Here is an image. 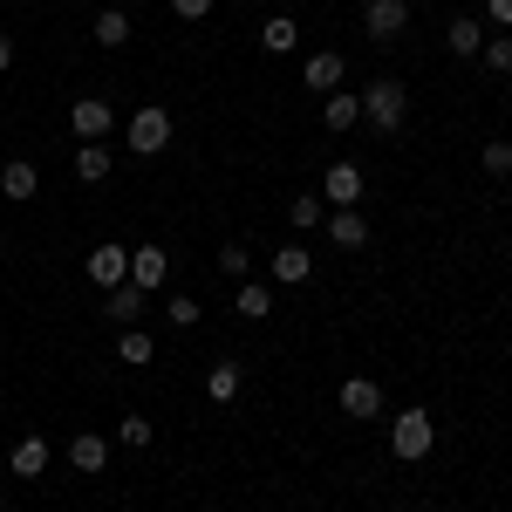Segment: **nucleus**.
Returning <instances> with one entry per match:
<instances>
[{
    "label": "nucleus",
    "mask_w": 512,
    "mask_h": 512,
    "mask_svg": "<svg viewBox=\"0 0 512 512\" xmlns=\"http://www.w3.org/2000/svg\"><path fill=\"white\" fill-rule=\"evenodd\" d=\"M178 7V21H198V14H212V0H171Z\"/></svg>",
    "instance_id": "31"
},
{
    "label": "nucleus",
    "mask_w": 512,
    "mask_h": 512,
    "mask_svg": "<svg viewBox=\"0 0 512 512\" xmlns=\"http://www.w3.org/2000/svg\"><path fill=\"white\" fill-rule=\"evenodd\" d=\"M0 512H7V506H0Z\"/></svg>",
    "instance_id": "35"
},
{
    "label": "nucleus",
    "mask_w": 512,
    "mask_h": 512,
    "mask_svg": "<svg viewBox=\"0 0 512 512\" xmlns=\"http://www.w3.org/2000/svg\"><path fill=\"white\" fill-rule=\"evenodd\" d=\"M362 117L376 123V130H383V137H396V130H403V117H410V96H403V82H369V89H362Z\"/></svg>",
    "instance_id": "1"
},
{
    "label": "nucleus",
    "mask_w": 512,
    "mask_h": 512,
    "mask_svg": "<svg viewBox=\"0 0 512 512\" xmlns=\"http://www.w3.org/2000/svg\"><path fill=\"white\" fill-rule=\"evenodd\" d=\"M69 123H76L82 144H103V137H110V103H103V96H82L76 110H69Z\"/></svg>",
    "instance_id": "6"
},
{
    "label": "nucleus",
    "mask_w": 512,
    "mask_h": 512,
    "mask_svg": "<svg viewBox=\"0 0 512 512\" xmlns=\"http://www.w3.org/2000/svg\"><path fill=\"white\" fill-rule=\"evenodd\" d=\"M287 219H294V226H321V198H294Z\"/></svg>",
    "instance_id": "29"
},
{
    "label": "nucleus",
    "mask_w": 512,
    "mask_h": 512,
    "mask_svg": "<svg viewBox=\"0 0 512 512\" xmlns=\"http://www.w3.org/2000/svg\"><path fill=\"white\" fill-rule=\"evenodd\" d=\"M198 315H205V308H198L192 294H171V301H164V321H171V328H198Z\"/></svg>",
    "instance_id": "24"
},
{
    "label": "nucleus",
    "mask_w": 512,
    "mask_h": 512,
    "mask_svg": "<svg viewBox=\"0 0 512 512\" xmlns=\"http://www.w3.org/2000/svg\"><path fill=\"white\" fill-rule=\"evenodd\" d=\"M35 185H41V171L28 158H7V164H0V192H7V198H35Z\"/></svg>",
    "instance_id": "12"
},
{
    "label": "nucleus",
    "mask_w": 512,
    "mask_h": 512,
    "mask_svg": "<svg viewBox=\"0 0 512 512\" xmlns=\"http://www.w3.org/2000/svg\"><path fill=\"white\" fill-rule=\"evenodd\" d=\"M492 21H499V28H512V0H492Z\"/></svg>",
    "instance_id": "32"
},
{
    "label": "nucleus",
    "mask_w": 512,
    "mask_h": 512,
    "mask_svg": "<svg viewBox=\"0 0 512 512\" xmlns=\"http://www.w3.org/2000/svg\"><path fill=\"white\" fill-rule=\"evenodd\" d=\"M137 315H144V287H130V280H123V287H110V321H123V328H130Z\"/></svg>",
    "instance_id": "20"
},
{
    "label": "nucleus",
    "mask_w": 512,
    "mask_h": 512,
    "mask_svg": "<svg viewBox=\"0 0 512 512\" xmlns=\"http://www.w3.org/2000/svg\"><path fill=\"white\" fill-rule=\"evenodd\" d=\"M246 267H253V253H246V246H226V253H219V274L246 280Z\"/></svg>",
    "instance_id": "28"
},
{
    "label": "nucleus",
    "mask_w": 512,
    "mask_h": 512,
    "mask_svg": "<svg viewBox=\"0 0 512 512\" xmlns=\"http://www.w3.org/2000/svg\"><path fill=\"white\" fill-rule=\"evenodd\" d=\"M478 164H485V178H506V171H512V144H485Z\"/></svg>",
    "instance_id": "26"
},
{
    "label": "nucleus",
    "mask_w": 512,
    "mask_h": 512,
    "mask_svg": "<svg viewBox=\"0 0 512 512\" xmlns=\"http://www.w3.org/2000/svg\"><path fill=\"white\" fill-rule=\"evenodd\" d=\"M76 178L82 185H103V178H110V144H82L76 151Z\"/></svg>",
    "instance_id": "16"
},
{
    "label": "nucleus",
    "mask_w": 512,
    "mask_h": 512,
    "mask_svg": "<svg viewBox=\"0 0 512 512\" xmlns=\"http://www.w3.org/2000/svg\"><path fill=\"white\" fill-rule=\"evenodd\" d=\"M362 123V96H342V89H328V130H355Z\"/></svg>",
    "instance_id": "21"
},
{
    "label": "nucleus",
    "mask_w": 512,
    "mask_h": 512,
    "mask_svg": "<svg viewBox=\"0 0 512 512\" xmlns=\"http://www.w3.org/2000/svg\"><path fill=\"white\" fill-rule=\"evenodd\" d=\"M328 198H335V205H355V198H362V171H355V164H328Z\"/></svg>",
    "instance_id": "18"
},
{
    "label": "nucleus",
    "mask_w": 512,
    "mask_h": 512,
    "mask_svg": "<svg viewBox=\"0 0 512 512\" xmlns=\"http://www.w3.org/2000/svg\"><path fill=\"white\" fill-rule=\"evenodd\" d=\"M7 62H14V41H7V35H0V69H7Z\"/></svg>",
    "instance_id": "33"
},
{
    "label": "nucleus",
    "mask_w": 512,
    "mask_h": 512,
    "mask_svg": "<svg viewBox=\"0 0 512 512\" xmlns=\"http://www.w3.org/2000/svg\"><path fill=\"white\" fill-rule=\"evenodd\" d=\"M96 41H103V48H123V41H130V14H123V7H103V14H96Z\"/></svg>",
    "instance_id": "23"
},
{
    "label": "nucleus",
    "mask_w": 512,
    "mask_h": 512,
    "mask_svg": "<svg viewBox=\"0 0 512 512\" xmlns=\"http://www.w3.org/2000/svg\"><path fill=\"white\" fill-rule=\"evenodd\" d=\"M239 315H246V321H267V315H274V287L246 280V287H239Z\"/></svg>",
    "instance_id": "22"
},
{
    "label": "nucleus",
    "mask_w": 512,
    "mask_h": 512,
    "mask_svg": "<svg viewBox=\"0 0 512 512\" xmlns=\"http://www.w3.org/2000/svg\"><path fill=\"white\" fill-rule=\"evenodd\" d=\"M123 444H137V451H144V444H151V424H144V417H123Z\"/></svg>",
    "instance_id": "30"
},
{
    "label": "nucleus",
    "mask_w": 512,
    "mask_h": 512,
    "mask_svg": "<svg viewBox=\"0 0 512 512\" xmlns=\"http://www.w3.org/2000/svg\"><path fill=\"white\" fill-rule=\"evenodd\" d=\"M117 355H123V362H151V335H144V328H123Z\"/></svg>",
    "instance_id": "25"
},
{
    "label": "nucleus",
    "mask_w": 512,
    "mask_h": 512,
    "mask_svg": "<svg viewBox=\"0 0 512 512\" xmlns=\"http://www.w3.org/2000/svg\"><path fill=\"white\" fill-rule=\"evenodd\" d=\"M342 410L349 417H383V390L369 376H355V383H342Z\"/></svg>",
    "instance_id": "10"
},
{
    "label": "nucleus",
    "mask_w": 512,
    "mask_h": 512,
    "mask_svg": "<svg viewBox=\"0 0 512 512\" xmlns=\"http://www.w3.org/2000/svg\"><path fill=\"white\" fill-rule=\"evenodd\" d=\"M301 76H308V89H342V76H349V62H342V55L328 48V55H308V69H301Z\"/></svg>",
    "instance_id": "13"
},
{
    "label": "nucleus",
    "mask_w": 512,
    "mask_h": 512,
    "mask_svg": "<svg viewBox=\"0 0 512 512\" xmlns=\"http://www.w3.org/2000/svg\"><path fill=\"white\" fill-rule=\"evenodd\" d=\"M82 267H89V280L110 294V287H123V280H130V246H117V239H110V246H96Z\"/></svg>",
    "instance_id": "4"
},
{
    "label": "nucleus",
    "mask_w": 512,
    "mask_h": 512,
    "mask_svg": "<svg viewBox=\"0 0 512 512\" xmlns=\"http://www.w3.org/2000/svg\"><path fill=\"white\" fill-rule=\"evenodd\" d=\"M362 21H369V35H376V41H390V35L410 28V0H369Z\"/></svg>",
    "instance_id": "5"
},
{
    "label": "nucleus",
    "mask_w": 512,
    "mask_h": 512,
    "mask_svg": "<svg viewBox=\"0 0 512 512\" xmlns=\"http://www.w3.org/2000/svg\"><path fill=\"white\" fill-rule=\"evenodd\" d=\"M478 55H485V69H492V76H512V41H485Z\"/></svg>",
    "instance_id": "27"
},
{
    "label": "nucleus",
    "mask_w": 512,
    "mask_h": 512,
    "mask_svg": "<svg viewBox=\"0 0 512 512\" xmlns=\"http://www.w3.org/2000/svg\"><path fill=\"white\" fill-rule=\"evenodd\" d=\"M7 465H14V478H41V472H48V444H41V437H21Z\"/></svg>",
    "instance_id": "14"
},
{
    "label": "nucleus",
    "mask_w": 512,
    "mask_h": 512,
    "mask_svg": "<svg viewBox=\"0 0 512 512\" xmlns=\"http://www.w3.org/2000/svg\"><path fill=\"white\" fill-rule=\"evenodd\" d=\"M308 274H315V253H308V246H280V253H274V280L301 287Z\"/></svg>",
    "instance_id": "11"
},
{
    "label": "nucleus",
    "mask_w": 512,
    "mask_h": 512,
    "mask_svg": "<svg viewBox=\"0 0 512 512\" xmlns=\"http://www.w3.org/2000/svg\"><path fill=\"white\" fill-rule=\"evenodd\" d=\"M294 41H301V28H294V14H274V21L260 28V48H267V55H287Z\"/></svg>",
    "instance_id": "19"
},
{
    "label": "nucleus",
    "mask_w": 512,
    "mask_h": 512,
    "mask_svg": "<svg viewBox=\"0 0 512 512\" xmlns=\"http://www.w3.org/2000/svg\"><path fill=\"white\" fill-rule=\"evenodd\" d=\"M444 48H451V55H478V48H485V28H478L472 14H458V21L444 28Z\"/></svg>",
    "instance_id": "15"
},
{
    "label": "nucleus",
    "mask_w": 512,
    "mask_h": 512,
    "mask_svg": "<svg viewBox=\"0 0 512 512\" xmlns=\"http://www.w3.org/2000/svg\"><path fill=\"white\" fill-rule=\"evenodd\" d=\"M0 260H7V246H0Z\"/></svg>",
    "instance_id": "34"
},
{
    "label": "nucleus",
    "mask_w": 512,
    "mask_h": 512,
    "mask_svg": "<svg viewBox=\"0 0 512 512\" xmlns=\"http://www.w3.org/2000/svg\"><path fill=\"white\" fill-rule=\"evenodd\" d=\"M164 274H171V260H164V246H137L130 253V287H144V294H158Z\"/></svg>",
    "instance_id": "7"
},
{
    "label": "nucleus",
    "mask_w": 512,
    "mask_h": 512,
    "mask_svg": "<svg viewBox=\"0 0 512 512\" xmlns=\"http://www.w3.org/2000/svg\"><path fill=\"white\" fill-rule=\"evenodd\" d=\"M431 444H437L431 410H403V417L390 424V451H396V458H410V465H417V458H424Z\"/></svg>",
    "instance_id": "2"
},
{
    "label": "nucleus",
    "mask_w": 512,
    "mask_h": 512,
    "mask_svg": "<svg viewBox=\"0 0 512 512\" xmlns=\"http://www.w3.org/2000/svg\"><path fill=\"white\" fill-rule=\"evenodd\" d=\"M69 465H76V472H103V465H110V437H96V431L69 437Z\"/></svg>",
    "instance_id": "9"
},
{
    "label": "nucleus",
    "mask_w": 512,
    "mask_h": 512,
    "mask_svg": "<svg viewBox=\"0 0 512 512\" xmlns=\"http://www.w3.org/2000/svg\"><path fill=\"white\" fill-rule=\"evenodd\" d=\"M328 239H335L342 253H355V246H369V219H362L355 205H335V219H328Z\"/></svg>",
    "instance_id": "8"
},
{
    "label": "nucleus",
    "mask_w": 512,
    "mask_h": 512,
    "mask_svg": "<svg viewBox=\"0 0 512 512\" xmlns=\"http://www.w3.org/2000/svg\"><path fill=\"white\" fill-rule=\"evenodd\" d=\"M205 396H212V403H233L239 396V362H212V369H205Z\"/></svg>",
    "instance_id": "17"
},
{
    "label": "nucleus",
    "mask_w": 512,
    "mask_h": 512,
    "mask_svg": "<svg viewBox=\"0 0 512 512\" xmlns=\"http://www.w3.org/2000/svg\"><path fill=\"white\" fill-rule=\"evenodd\" d=\"M164 144H171V117H164V103H144V110L130 117V151H144V158H158Z\"/></svg>",
    "instance_id": "3"
}]
</instances>
